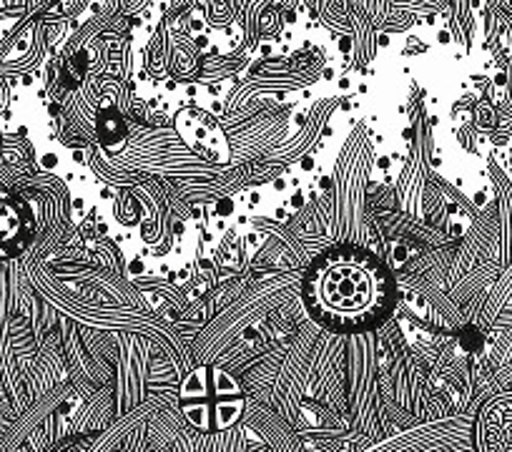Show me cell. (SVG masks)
I'll use <instances>...</instances> for the list:
<instances>
[{"label": "cell", "instance_id": "obj_1", "mask_svg": "<svg viewBox=\"0 0 512 452\" xmlns=\"http://www.w3.org/2000/svg\"><path fill=\"white\" fill-rule=\"evenodd\" d=\"M397 282L390 267L359 244L324 249L304 277V309L322 329L337 334L372 332L392 317Z\"/></svg>", "mask_w": 512, "mask_h": 452}, {"label": "cell", "instance_id": "obj_2", "mask_svg": "<svg viewBox=\"0 0 512 452\" xmlns=\"http://www.w3.org/2000/svg\"><path fill=\"white\" fill-rule=\"evenodd\" d=\"M179 405L196 430L216 432L239 420L244 412V392L229 372L216 365H204L184 380Z\"/></svg>", "mask_w": 512, "mask_h": 452}, {"label": "cell", "instance_id": "obj_3", "mask_svg": "<svg viewBox=\"0 0 512 452\" xmlns=\"http://www.w3.org/2000/svg\"><path fill=\"white\" fill-rule=\"evenodd\" d=\"M36 237V214L21 194L0 189V259H16Z\"/></svg>", "mask_w": 512, "mask_h": 452}, {"label": "cell", "instance_id": "obj_4", "mask_svg": "<svg viewBox=\"0 0 512 452\" xmlns=\"http://www.w3.org/2000/svg\"><path fill=\"white\" fill-rule=\"evenodd\" d=\"M475 437L480 452H512V392L492 397L482 407Z\"/></svg>", "mask_w": 512, "mask_h": 452}]
</instances>
